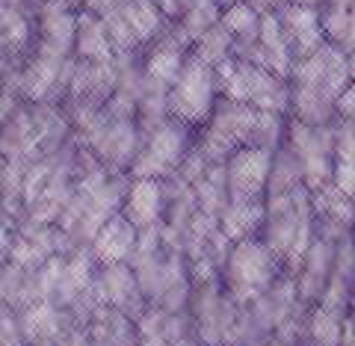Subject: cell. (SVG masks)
I'll list each match as a JSON object with an SVG mask.
<instances>
[{"label":"cell","instance_id":"8","mask_svg":"<svg viewBox=\"0 0 355 346\" xmlns=\"http://www.w3.org/2000/svg\"><path fill=\"white\" fill-rule=\"evenodd\" d=\"M74 51L80 53L83 62H110V60H113V48H110L101 21H98L95 15H89V12L77 15Z\"/></svg>","mask_w":355,"mask_h":346},{"label":"cell","instance_id":"15","mask_svg":"<svg viewBox=\"0 0 355 346\" xmlns=\"http://www.w3.org/2000/svg\"><path fill=\"white\" fill-rule=\"evenodd\" d=\"M326 6H340V9H352V0H323Z\"/></svg>","mask_w":355,"mask_h":346},{"label":"cell","instance_id":"6","mask_svg":"<svg viewBox=\"0 0 355 346\" xmlns=\"http://www.w3.org/2000/svg\"><path fill=\"white\" fill-rule=\"evenodd\" d=\"M125 219L137 231L154 228V222L160 219L163 210V187L154 178H137L133 187L125 193Z\"/></svg>","mask_w":355,"mask_h":346},{"label":"cell","instance_id":"7","mask_svg":"<svg viewBox=\"0 0 355 346\" xmlns=\"http://www.w3.org/2000/svg\"><path fill=\"white\" fill-rule=\"evenodd\" d=\"M133 245H137V228L125 216H110L95 231V254L107 266L121 263L133 252Z\"/></svg>","mask_w":355,"mask_h":346},{"label":"cell","instance_id":"10","mask_svg":"<svg viewBox=\"0 0 355 346\" xmlns=\"http://www.w3.org/2000/svg\"><path fill=\"white\" fill-rule=\"evenodd\" d=\"M258 21H261V12H254L246 0H237V3L225 6V12L219 15V24L234 39V51L246 48V44L258 39Z\"/></svg>","mask_w":355,"mask_h":346},{"label":"cell","instance_id":"14","mask_svg":"<svg viewBox=\"0 0 355 346\" xmlns=\"http://www.w3.org/2000/svg\"><path fill=\"white\" fill-rule=\"evenodd\" d=\"M311 331H314V338L323 346H335L340 338V322L329 308H323L314 314V320H311Z\"/></svg>","mask_w":355,"mask_h":346},{"label":"cell","instance_id":"9","mask_svg":"<svg viewBox=\"0 0 355 346\" xmlns=\"http://www.w3.org/2000/svg\"><path fill=\"white\" fill-rule=\"evenodd\" d=\"M263 207L258 205V198H243V202H231L222 210V231L231 240H246L249 234L261 225Z\"/></svg>","mask_w":355,"mask_h":346},{"label":"cell","instance_id":"11","mask_svg":"<svg viewBox=\"0 0 355 346\" xmlns=\"http://www.w3.org/2000/svg\"><path fill=\"white\" fill-rule=\"evenodd\" d=\"M320 33H323V42L335 44V48L352 57V33H355L352 9L323 6L320 9Z\"/></svg>","mask_w":355,"mask_h":346},{"label":"cell","instance_id":"13","mask_svg":"<svg viewBox=\"0 0 355 346\" xmlns=\"http://www.w3.org/2000/svg\"><path fill=\"white\" fill-rule=\"evenodd\" d=\"M104 290H107V299L113 305L130 308V302L139 293V284H137V278L130 275L128 266L113 263V266H107V273H104Z\"/></svg>","mask_w":355,"mask_h":346},{"label":"cell","instance_id":"16","mask_svg":"<svg viewBox=\"0 0 355 346\" xmlns=\"http://www.w3.org/2000/svg\"><path fill=\"white\" fill-rule=\"evenodd\" d=\"M6 245H9V234H6V228L0 225V254L6 252Z\"/></svg>","mask_w":355,"mask_h":346},{"label":"cell","instance_id":"3","mask_svg":"<svg viewBox=\"0 0 355 346\" xmlns=\"http://www.w3.org/2000/svg\"><path fill=\"white\" fill-rule=\"evenodd\" d=\"M275 282V254L258 240H240L228 258V287L237 299H252Z\"/></svg>","mask_w":355,"mask_h":346},{"label":"cell","instance_id":"5","mask_svg":"<svg viewBox=\"0 0 355 346\" xmlns=\"http://www.w3.org/2000/svg\"><path fill=\"white\" fill-rule=\"evenodd\" d=\"M39 42L36 48L53 51L69 57L74 51V33H77V12L69 0H39Z\"/></svg>","mask_w":355,"mask_h":346},{"label":"cell","instance_id":"1","mask_svg":"<svg viewBox=\"0 0 355 346\" xmlns=\"http://www.w3.org/2000/svg\"><path fill=\"white\" fill-rule=\"evenodd\" d=\"M216 92H219V86H216L214 69L196 57L184 60L181 74H178V80L169 86V92H166L169 116L187 128L205 125L210 110L216 104Z\"/></svg>","mask_w":355,"mask_h":346},{"label":"cell","instance_id":"12","mask_svg":"<svg viewBox=\"0 0 355 346\" xmlns=\"http://www.w3.org/2000/svg\"><path fill=\"white\" fill-rule=\"evenodd\" d=\"M190 48H193V57L202 60L205 65H210V69H216L219 62L234 57V39L228 36V30L222 24H214L207 33H202Z\"/></svg>","mask_w":355,"mask_h":346},{"label":"cell","instance_id":"4","mask_svg":"<svg viewBox=\"0 0 355 346\" xmlns=\"http://www.w3.org/2000/svg\"><path fill=\"white\" fill-rule=\"evenodd\" d=\"M270 151L252 148V145H243L234 154H228L225 166V187L228 196L234 202H243V198H258L266 189V178H270Z\"/></svg>","mask_w":355,"mask_h":346},{"label":"cell","instance_id":"2","mask_svg":"<svg viewBox=\"0 0 355 346\" xmlns=\"http://www.w3.org/2000/svg\"><path fill=\"white\" fill-rule=\"evenodd\" d=\"M187 133L190 128L181 125V121H169L166 119L163 125L151 128V137H148V145L142 151H137V157L130 160V172L133 178H163L178 169V163L184 160L187 148Z\"/></svg>","mask_w":355,"mask_h":346}]
</instances>
